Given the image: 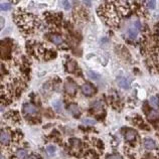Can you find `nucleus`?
<instances>
[{
	"label": "nucleus",
	"instance_id": "nucleus-26",
	"mask_svg": "<svg viewBox=\"0 0 159 159\" xmlns=\"http://www.w3.org/2000/svg\"><path fill=\"white\" fill-rule=\"evenodd\" d=\"M27 159H38V158H37V157L35 156V155H30V156H29Z\"/></svg>",
	"mask_w": 159,
	"mask_h": 159
},
{
	"label": "nucleus",
	"instance_id": "nucleus-15",
	"mask_svg": "<svg viewBox=\"0 0 159 159\" xmlns=\"http://www.w3.org/2000/svg\"><path fill=\"white\" fill-rule=\"evenodd\" d=\"M137 33H138V29H136L135 27H133V28H130L128 30V36L130 37V38H135V37L137 36Z\"/></svg>",
	"mask_w": 159,
	"mask_h": 159
},
{
	"label": "nucleus",
	"instance_id": "nucleus-24",
	"mask_svg": "<svg viewBox=\"0 0 159 159\" xmlns=\"http://www.w3.org/2000/svg\"><path fill=\"white\" fill-rule=\"evenodd\" d=\"M62 5H64V9H66V10H68L70 8V3L68 1H62Z\"/></svg>",
	"mask_w": 159,
	"mask_h": 159
},
{
	"label": "nucleus",
	"instance_id": "nucleus-13",
	"mask_svg": "<svg viewBox=\"0 0 159 159\" xmlns=\"http://www.w3.org/2000/svg\"><path fill=\"white\" fill-rule=\"evenodd\" d=\"M70 146H72V148H74V149H78L80 147H81V141L78 140V139H76V138L70 139Z\"/></svg>",
	"mask_w": 159,
	"mask_h": 159
},
{
	"label": "nucleus",
	"instance_id": "nucleus-20",
	"mask_svg": "<svg viewBox=\"0 0 159 159\" xmlns=\"http://www.w3.org/2000/svg\"><path fill=\"white\" fill-rule=\"evenodd\" d=\"M102 106H103V103H102L101 101H97V102H94L93 103V108L95 110L102 109Z\"/></svg>",
	"mask_w": 159,
	"mask_h": 159
},
{
	"label": "nucleus",
	"instance_id": "nucleus-30",
	"mask_svg": "<svg viewBox=\"0 0 159 159\" xmlns=\"http://www.w3.org/2000/svg\"><path fill=\"white\" fill-rule=\"evenodd\" d=\"M158 33H159V29H158Z\"/></svg>",
	"mask_w": 159,
	"mask_h": 159
},
{
	"label": "nucleus",
	"instance_id": "nucleus-14",
	"mask_svg": "<svg viewBox=\"0 0 159 159\" xmlns=\"http://www.w3.org/2000/svg\"><path fill=\"white\" fill-rule=\"evenodd\" d=\"M66 68H68V72H74V70L76 68V64L74 60H70V62L66 64Z\"/></svg>",
	"mask_w": 159,
	"mask_h": 159
},
{
	"label": "nucleus",
	"instance_id": "nucleus-4",
	"mask_svg": "<svg viewBox=\"0 0 159 159\" xmlns=\"http://www.w3.org/2000/svg\"><path fill=\"white\" fill-rule=\"evenodd\" d=\"M10 140H11V136H10V134H9L8 131H5V130L1 131V135H0V141H1L2 145L9 144Z\"/></svg>",
	"mask_w": 159,
	"mask_h": 159
},
{
	"label": "nucleus",
	"instance_id": "nucleus-17",
	"mask_svg": "<svg viewBox=\"0 0 159 159\" xmlns=\"http://www.w3.org/2000/svg\"><path fill=\"white\" fill-rule=\"evenodd\" d=\"M11 8V4L9 2H1V10L2 11H6L9 10Z\"/></svg>",
	"mask_w": 159,
	"mask_h": 159
},
{
	"label": "nucleus",
	"instance_id": "nucleus-9",
	"mask_svg": "<svg viewBox=\"0 0 159 159\" xmlns=\"http://www.w3.org/2000/svg\"><path fill=\"white\" fill-rule=\"evenodd\" d=\"M50 40L54 42V44H62V37L60 34H52L50 35Z\"/></svg>",
	"mask_w": 159,
	"mask_h": 159
},
{
	"label": "nucleus",
	"instance_id": "nucleus-1",
	"mask_svg": "<svg viewBox=\"0 0 159 159\" xmlns=\"http://www.w3.org/2000/svg\"><path fill=\"white\" fill-rule=\"evenodd\" d=\"M23 111H24L25 114H27V115H35V114H37V112H38V109H37L36 106H34L33 104H30V103H27L25 104L24 106H23Z\"/></svg>",
	"mask_w": 159,
	"mask_h": 159
},
{
	"label": "nucleus",
	"instance_id": "nucleus-27",
	"mask_svg": "<svg viewBox=\"0 0 159 159\" xmlns=\"http://www.w3.org/2000/svg\"><path fill=\"white\" fill-rule=\"evenodd\" d=\"M84 4H85V5H89V6H90V5L92 4V2H91V1H84Z\"/></svg>",
	"mask_w": 159,
	"mask_h": 159
},
{
	"label": "nucleus",
	"instance_id": "nucleus-11",
	"mask_svg": "<svg viewBox=\"0 0 159 159\" xmlns=\"http://www.w3.org/2000/svg\"><path fill=\"white\" fill-rule=\"evenodd\" d=\"M52 108L54 109V111L58 112V113H60L62 110V102L60 101H54L52 102Z\"/></svg>",
	"mask_w": 159,
	"mask_h": 159
},
{
	"label": "nucleus",
	"instance_id": "nucleus-22",
	"mask_svg": "<svg viewBox=\"0 0 159 159\" xmlns=\"http://www.w3.org/2000/svg\"><path fill=\"white\" fill-rule=\"evenodd\" d=\"M88 74L90 76V78H94V80H99L101 76H99V74H95V72H88Z\"/></svg>",
	"mask_w": 159,
	"mask_h": 159
},
{
	"label": "nucleus",
	"instance_id": "nucleus-16",
	"mask_svg": "<svg viewBox=\"0 0 159 159\" xmlns=\"http://www.w3.org/2000/svg\"><path fill=\"white\" fill-rule=\"evenodd\" d=\"M46 152H48V154L50 155V156H54V153H56V147L52 146V145L48 146L46 147Z\"/></svg>",
	"mask_w": 159,
	"mask_h": 159
},
{
	"label": "nucleus",
	"instance_id": "nucleus-8",
	"mask_svg": "<svg viewBox=\"0 0 159 159\" xmlns=\"http://www.w3.org/2000/svg\"><path fill=\"white\" fill-rule=\"evenodd\" d=\"M143 143H144V147L146 149H148V150H152V149H154L155 147H156L155 142L152 139H145Z\"/></svg>",
	"mask_w": 159,
	"mask_h": 159
},
{
	"label": "nucleus",
	"instance_id": "nucleus-10",
	"mask_svg": "<svg viewBox=\"0 0 159 159\" xmlns=\"http://www.w3.org/2000/svg\"><path fill=\"white\" fill-rule=\"evenodd\" d=\"M118 84H119V85H120L123 89H128L129 86H130V83H129V81L127 80L126 78H119V80H118Z\"/></svg>",
	"mask_w": 159,
	"mask_h": 159
},
{
	"label": "nucleus",
	"instance_id": "nucleus-3",
	"mask_svg": "<svg viewBox=\"0 0 159 159\" xmlns=\"http://www.w3.org/2000/svg\"><path fill=\"white\" fill-rule=\"evenodd\" d=\"M136 136H137V132L135 130H133V129H127L125 131V139L128 142H133L136 139Z\"/></svg>",
	"mask_w": 159,
	"mask_h": 159
},
{
	"label": "nucleus",
	"instance_id": "nucleus-23",
	"mask_svg": "<svg viewBox=\"0 0 159 159\" xmlns=\"http://www.w3.org/2000/svg\"><path fill=\"white\" fill-rule=\"evenodd\" d=\"M146 5H147V7L148 8H150V9H154L155 8V5H156V2L155 1H146Z\"/></svg>",
	"mask_w": 159,
	"mask_h": 159
},
{
	"label": "nucleus",
	"instance_id": "nucleus-19",
	"mask_svg": "<svg viewBox=\"0 0 159 159\" xmlns=\"http://www.w3.org/2000/svg\"><path fill=\"white\" fill-rule=\"evenodd\" d=\"M83 123L85 125H90V126H93V125L96 124V121L94 119H89V118H86V119H83Z\"/></svg>",
	"mask_w": 159,
	"mask_h": 159
},
{
	"label": "nucleus",
	"instance_id": "nucleus-29",
	"mask_svg": "<svg viewBox=\"0 0 159 159\" xmlns=\"http://www.w3.org/2000/svg\"><path fill=\"white\" fill-rule=\"evenodd\" d=\"M157 99H158V106H159V98H157Z\"/></svg>",
	"mask_w": 159,
	"mask_h": 159
},
{
	"label": "nucleus",
	"instance_id": "nucleus-25",
	"mask_svg": "<svg viewBox=\"0 0 159 159\" xmlns=\"http://www.w3.org/2000/svg\"><path fill=\"white\" fill-rule=\"evenodd\" d=\"M109 159H122V156L119 154H114V155L109 156Z\"/></svg>",
	"mask_w": 159,
	"mask_h": 159
},
{
	"label": "nucleus",
	"instance_id": "nucleus-5",
	"mask_svg": "<svg viewBox=\"0 0 159 159\" xmlns=\"http://www.w3.org/2000/svg\"><path fill=\"white\" fill-rule=\"evenodd\" d=\"M82 92H83L84 95L86 96H92L94 93H95V89L93 88V86L91 84H84L82 86Z\"/></svg>",
	"mask_w": 159,
	"mask_h": 159
},
{
	"label": "nucleus",
	"instance_id": "nucleus-6",
	"mask_svg": "<svg viewBox=\"0 0 159 159\" xmlns=\"http://www.w3.org/2000/svg\"><path fill=\"white\" fill-rule=\"evenodd\" d=\"M68 110L74 116H78L80 114H81V112H80V108H78V106L76 105V104H70V105L68 107Z\"/></svg>",
	"mask_w": 159,
	"mask_h": 159
},
{
	"label": "nucleus",
	"instance_id": "nucleus-18",
	"mask_svg": "<svg viewBox=\"0 0 159 159\" xmlns=\"http://www.w3.org/2000/svg\"><path fill=\"white\" fill-rule=\"evenodd\" d=\"M86 159H98V155L93 151H89L86 154Z\"/></svg>",
	"mask_w": 159,
	"mask_h": 159
},
{
	"label": "nucleus",
	"instance_id": "nucleus-12",
	"mask_svg": "<svg viewBox=\"0 0 159 159\" xmlns=\"http://www.w3.org/2000/svg\"><path fill=\"white\" fill-rule=\"evenodd\" d=\"M15 156L17 157V159H26V151L23 149H18L15 152Z\"/></svg>",
	"mask_w": 159,
	"mask_h": 159
},
{
	"label": "nucleus",
	"instance_id": "nucleus-7",
	"mask_svg": "<svg viewBox=\"0 0 159 159\" xmlns=\"http://www.w3.org/2000/svg\"><path fill=\"white\" fill-rule=\"evenodd\" d=\"M147 118H148V120H150V121L158 120L159 119V111H157V110H151V111L148 113Z\"/></svg>",
	"mask_w": 159,
	"mask_h": 159
},
{
	"label": "nucleus",
	"instance_id": "nucleus-21",
	"mask_svg": "<svg viewBox=\"0 0 159 159\" xmlns=\"http://www.w3.org/2000/svg\"><path fill=\"white\" fill-rule=\"evenodd\" d=\"M150 105H152L153 107L156 108L158 106V99L156 97H151L150 98Z\"/></svg>",
	"mask_w": 159,
	"mask_h": 159
},
{
	"label": "nucleus",
	"instance_id": "nucleus-2",
	"mask_svg": "<svg viewBox=\"0 0 159 159\" xmlns=\"http://www.w3.org/2000/svg\"><path fill=\"white\" fill-rule=\"evenodd\" d=\"M64 89H66V92L68 94V95H74L76 93V85L74 82L68 80V82L64 85Z\"/></svg>",
	"mask_w": 159,
	"mask_h": 159
},
{
	"label": "nucleus",
	"instance_id": "nucleus-28",
	"mask_svg": "<svg viewBox=\"0 0 159 159\" xmlns=\"http://www.w3.org/2000/svg\"><path fill=\"white\" fill-rule=\"evenodd\" d=\"M3 22H4V19L1 18V27H3Z\"/></svg>",
	"mask_w": 159,
	"mask_h": 159
}]
</instances>
